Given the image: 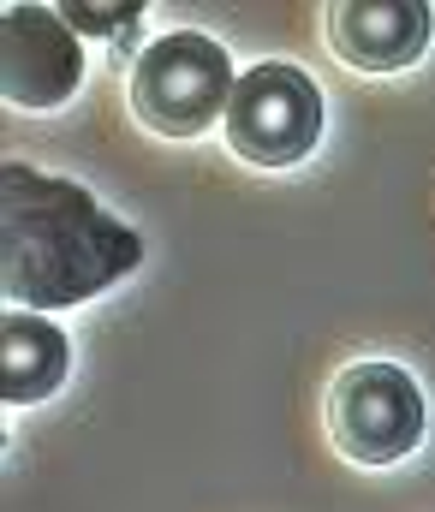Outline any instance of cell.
Instances as JSON below:
<instances>
[{"instance_id":"3957f363","label":"cell","mask_w":435,"mask_h":512,"mask_svg":"<svg viewBox=\"0 0 435 512\" xmlns=\"http://www.w3.org/2000/svg\"><path fill=\"white\" fill-rule=\"evenodd\" d=\"M221 131H227L239 161H251V167H292L322 137V90H316L310 72H298L287 60H263V66H251L233 84Z\"/></svg>"},{"instance_id":"52a82bcc","label":"cell","mask_w":435,"mask_h":512,"mask_svg":"<svg viewBox=\"0 0 435 512\" xmlns=\"http://www.w3.org/2000/svg\"><path fill=\"white\" fill-rule=\"evenodd\" d=\"M72 370V346L54 322L30 316V310H6L0 316V399L6 405H36Z\"/></svg>"},{"instance_id":"277c9868","label":"cell","mask_w":435,"mask_h":512,"mask_svg":"<svg viewBox=\"0 0 435 512\" xmlns=\"http://www.w3.org/2000/svg\"><path fill=\"white\" fill-rule=\"evenodd\" d=\"M328 441L352 465H400L424 441V393L400 364H352L328 387Z\"/></svg>"},{"instance_id":"5b68a950","label":"cell","mask_w":435,"mask_h":512,"mask_svg":"<svg viewBox=\"0 0 435 512\" xmlns=\"http://www.w3.org/2000/svg\"><path fill=\"white\" fill-rule=\"evenodd\" d=\"M84 78L78 30L48 6H6L0 18V90L12 108H60Z\"/></svg>"},{"instance_id":"ba28073f","label":"cell","mask_w":435,"mask_h":512,"mask_svg":"<svg viewBox=\"0 0 435 512\" xmlns=\"http://www.w3.org/2000/svg\"><path fill=\"white\" fill-rule=\"evenodd\" d=\"M132 18H138V6H66V24L72 30H120Z\"/></svg>"},{"instance_id":"6da1fadb","label":"cell","mask_w":435,"mask_h":512,"mask_svg":"<svg viewBox=\"0 0 435 512\" xmlns=\"http://www.w3.org/2000/svg\"><path fill=\"white\" fill-rule=\"evenodd\" d=\"M138 233L84 185L30 161L0 167V286L12 310H66L138 268Z\"/></svg>"},{"instance_id":"7a4b0ae2","label":"cell","mask_w":435,"mask_h":512,"mask_svg":"<svg viewBox=\"0 0 435 512\" xmlns=\"http://www.w3.org/2000/svg\"><path fill=\"white\" fill-rule=\"evenodd\" d=\"M233 66L227 48L197 36V30H173L161 42H149L144 60L132 66V114L155 137H197L215 120H227L233 102Z\"/></svg>"},{"instance_id":"8992f818","label":"cell","mask_w":435,"mask_h":512,"mask_svg":"<svg viewBox=\"0 0 435 512\" xmlns=\"http://www.w3.org/2000/svg\"><path fill=\"white\" fill-rule=\"evenodd\" d=\"M435 36V12L424 0H340L328 6V48L352 72H400Z\"/></svg>"}]
</instances>
